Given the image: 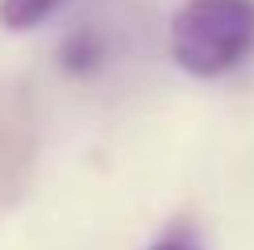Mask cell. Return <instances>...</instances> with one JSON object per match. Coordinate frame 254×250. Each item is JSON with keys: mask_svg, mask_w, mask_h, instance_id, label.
Masks as SVG:
<instances>
[{"mask_svg": "<svg viewBox=\"0 0 254 250\" xmlns=\"http://www.w3.org/2000/svg\"><path fill=\"white\" fill-rule=\"evenodd\" d=\"M175 67L192 79H221L254 55V0H184L167 29Z\"/></svg>", "mask_w": 254, "mask_h": 250, "instance_id": "obj_1", "label": "cell"}, {"mask_svg": "<svg viewBox=\"0 0 254 250\" xmlns=\"http://www.w3.org/2000/svg\"><path fill=\"white\" fill-rule=\"evenodd\" d=\"M59 62L71 75H92L104 62V38L96 29H75V34H67V42L59 46Z\"/></svg>", "mask_w": 254, "mask_h": 250, "instance_id": "obj_2", "label": "cell"}, {"mask_svg": "<svg viewBox=\"0 0 254 250\" xmlns=\"http://www.w3.org/2000/svg\"><path fill=\"white\" fill-rule=\"evenodd\" d=\"M59 4L63 0H0V25L25 34V29H38L46 17H55Z\"/></svg>", "mask_w": 254, "mask_h": 250, "instance_id": "obj_3", "label": "cell"}, {"mask_svg": "<svg viewBox=\"0 0 254 250\" xmlns=\"http://www.w3.org/2000/svg\"><path fill=\"white\" fill-rule=\"evenodd\" d=\"M150 250H200V246H196L192 234H167V238H158Z\"/></svg>", "mask_w": 254, "mask_h": 250, "instance_id": "obj_4", "label": "cell"}]
</instances>
